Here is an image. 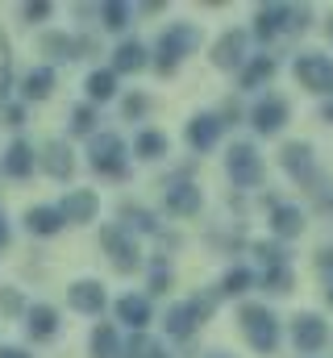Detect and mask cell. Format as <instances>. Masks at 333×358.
<instances>
[{
	"instance_id": "cell-26",
	"label": "cell",
	"mask_w": 333,
	"mask_h": 358,
	"mask_svg": "<svg viewBox=\"0 0 333 358\" xmlns=\"http://www.w3.org/2000/svg\"><path fill=\"white\" fill-rule=\"evenodd\" d=\"M121 355V342H117V329L104 321L92 329V358H117Z\"/></svg>"
},
{
	"instance_id": "cell-38",
	"label": "cell",
	"mask_w": 333,
	"mask_h": 358,
	"mask_svg": "<svg viewBox=\"0 0 333 358\" xmlns=\"http://www.w3.org/2000/svg\"><path fill=\"white\" fill-rule=\"evenodd\" d=\"M121 108H125V117H129V121H138V117L146 113V96H125V104H121Z\"/></svg>"
},
{
	"instance_id": "cell-11",
	"label": "cell",
	"mask_w": 333,
	"mask_h": 358,
	"mask_svg": "<svg viewBox=\"0 0 333 358\" xmlns=\"http://www.w3.org/2000/svg\"><path fill=\"white\" fill-rule=\"evenodd\" d=\"M67 304H71L76 313L96 317V313L104 308V283H100V279H76V283L67 287Z\"/></svg>"
},
{
	"instance_id": "cell-9",
	"label": "cell",
	"mask_w": 333,
	"mask_h": 358,
	"mask_svg": "<svg viewBox=\"0 0 333 358\" xmlns=\"http://www.w3.org/2000/svg\"><path fill=\"white\" fill-rule=\"evenodd\" d=\"M96 213H100V196H96V192H87V187L67 192V196H63V204H59V217H63V221H76V225L96 221Z\"/></svg>"
},
{
	"instance_id": "cell-14",
	"label": "cell",
	"mask_w": 333,
	"mask_h": 358,
	"mask_svg": "<svg viewBox=\"0 0 333 358\" xmlns=\"http://www.w3.org/2000/svg\"><path fill=\"white\" fill-rule=\"evenodd\" d=\"M25 329H29L34 342H50L59 334V313L50 304H29L25 308Z\"/></svg>"
},
{
	"instance_id": "cell-16",
	"label": "cell",
	"mask_w": 333,
	"mask_h": 358,
	"mask_svg": "<svg viewBox=\"0 0 333 358\" xmlns=\"http://www.w3.org/2000/svg\"><path fill=\"white\" fill-rule=\"evenodd\" d=\"M217 138H221V117L200 113V117L187 121V142H192V150H213Z\"/></svg>"
},
{
	"instance_id": "cell-31",
	"label": "cell",
	"mask_w": 333,
	"mask_h": 358,
	"mask_svg": "<svg viewBox=\"0 0 333 358\" xmlns=\"http://www.w3.org/2000/svg\"><path fill=\"white\" fill-rule=\"evenodd\" d=\"M271 76H275V59L258 55V59L246 67V76H242V88H258V84H262V80H271Z\"/></svg>"
},
{
	"instance_id": "cell-42",
	"label": "cell",
	"mask_w": 333,
	"mask_h": 358,
	"mask_svg": "<svg viewBox=\"0 0 333 358\" xmlns=\"http://www.w3.org/2000/svg\"><path fill=\"white\" fill-rule=\"evenodd\" d=\"M4 308H8V313H17V308H21V300H17L13 292H4Z\"/></svg>"
},
{
	"instance_id": "cell-5",
	"label": "cell",
	"mask_w": 333,
	"mask_h": 358,
	"mask_svg": "<svg viewBox=\"0 0 333 358\" xmlns=\"http://www.w3.org/2000/svg\"><path fill=\"white\" fill-rule=\"evenodd\" d=\"M100 246H104V255L113 259V267L117 271H134L142 259H138V242H134V234L129 229H121V225H104L100 229Z\"/></svg>"
},
{
	"instance_id": "cell-22",
	"label": "cell",
	"mask_w": 333,
	"mask_h": 358,
	"mask_svg": "<svg viewBox=\"0 0 333 358\" xmlns=\"http://www.w3.org/2000/svg\"><path fill=\"white\" fill-rule=\"evenodd\" d=\"M146 67V46L142 42H121L117 50H113V76L121 71V76H134V71H142Z\"/></svg>"
},
{
	"instance_id": "cell-8",
	"label": "cell",
	"mask_w": 333,
	"mask_h": 358,
	"mask_svg": "<svg viewBox=\"0 0 333 358\" xmlns=\"http://www.w3.org/2000/svg\"><path fill=\"white\" fill-rule=\"evenodd\" d=\"M163 204H166V213H175V217H196V213H200V204H204V196H200V187H196V183L179 179V183H166Z\"/></svg>"
},
{
	"instance_id": "cell-20",
	"label": "cell",
	"mask_w": 333,
	"mask_h": 358,
	"mask_svg": "<svg viewBox=\"0 0 333 358\" xmlns=\"http://www.w3.org/2000/svg\"><path fill=\"white\" fill-rule=\"evenodd\" d=\"M279 159H283V167L296 179H313V146L309 142H288Z\"/></svg>"
},
{
	"instance_id": "cell-36",
	"label": "cell",
	"mask_w": 333,
	"mask_h": 358,
	"mask_svg": "<svg viewBox=\"0 0 333 358\" xmlns=\"http://www.w3.org/2000/svg\"><path fill=\"white\" fill-rule=\"evenodd\" d=\"M254 255H258V263H262L267 271L288 263V259H283V250H279V246H267V242H262V246H254Z\"/></svg>"
},
{
	"instance_id": "cell-2",
	"label": "cell",
	"mask_w": 333,
	"mask_h": 358,
	"mask_svg": "<svg viewBox=\"0 0 333 358\" xmlns=\"http://www.w3.org/2000/svg\"><path fill=\"white\" fill-rule=\"evenodd\" d=\"M242 334H246V342L258 355H271V350L279 346V321H275V313L262 308V304H246V308H242Z\"/></svg>"
},
{
	"instance_id": "cell-30",
	"label": "cell",
	"mask_w": 333,
	"mask_h": 358,
	"mask_svg": "<svg viewBox=\"0 0 333 358\" xmlns=\"http://www.w3.org/2000/svg\"><path fill=\"white\" fill-rule=\"evenodd\" d=\"M83 88H87L92 100H113V92H117V76H113V71H92Z\"/></svg>"
},
{
	"instance_id": "cell-1",
	"label": "cell",
	"mask_w": 333,
	"mask_h": 358,
	"mask_svg": "<svg viewBox=\"0 0 333 358\" xmlns=\"http://www.w3.org/2000/svg\"><path fill=\"white\" fill-rule=\"evenodd\" d=\"M196 46H200V29H196V25H187V21L171 25L163 38H159V55H155V67H159L163 76H171V71L179 67V59H183V55H192Z\"/></svg>"
},
{
	"instance_id": "cell-48",
	"label": "cell",
	"mask_w": 333,
	"mask_h": 358,
	"mask_svg": "<svg viewBox=\"0 0 333 358\" xmlns=\"http://www.w3.org/2000/svg\"><path fill=\"white\" fill-rule=\"evenodd\" d=\"M330 304H333V287H330Z\"/></svg>"
},
{
	"instance_id": "cell-37",
	"label": "cell",
	"mask_w": 333,
	"mask_h": 358,
	"mask_svg": "<svg viewBox=\"0 0 333 358\" xmlns=\"http://www.w3.org/2000/svg\"><path fill=\"white\" fill-rule=\"evenodd\" d=\"M55 8L46 4V0H34V4H21V21H46Z\"/></svg>"
},
{
	"instance_id": "cell-41",
	"label": "cell",
	"mask_w": 333,
	"mask_h": 358,
	"mask_svg": "<svg viewBox=\"0 0 333 358\" xmlns=\"http://www.w3.org/2000/svg\"><path fill=\"white\" fill-rule=\"evenodd\" d=\"M0 358H34V355L21 350V346H0Z\"/></svg>"
},
{
	"instance_id": "cell-46",
	"label": "cell",
	"mask_w": 333,
	"mask_h": 358,
	"mask_svg": "<svg viewBox=\"0 0 333 358\" xmlns=\"http://www.w3.org/2000/svg\"><path fill=\"white\" fill-rule=\"evenodd\" d=\"M208 358H229V355H208Z\"/></svg>"
},
{
	"instance_id": "cell-13",
	"label": "cell",
	"mask_w": 333,
	"mask_h": 358,
	"mask_svg": "<svg viewBox=\"0 0 333 358\" xmlns=\"http://www.w3.org/2000/svg\"><path fill=\"white\" fill-rule=\"evenodd\" d=\"M34 167H38V159H34L29 142H21V138H17V142L4 150V159H0V171H4L8 179H29Z\"/></svg>"
},
{
	"instance_id": "cell-15",
	"label": "cell",
	"mask_w": 333,
	"mask_h": 358,
	"mask_svg": "<svg viewBox=\"0 0 333 358\" xmlns=\"http://www.w3.org/2000/svg\"><path fill=\"white\" fill-rule=\"evenodd\" d=\"M283 121H288V104L279 96H267V100L254 104V129L258 134H279Z\"/></svg>"
},
{
	"instance_id": "cell-27",
	"label": "cell",
	"mask_w": 333,
	"mask_h": 358,
	"mask_svg": "<svg viewBox=\"0 0 333 358\" xmlns=\"http://www.w3.org/2000/svg\"><path fill=\"white\" fill-rule=\"evenodd\" d=\"M121 229H142V234H155V229H159V221H155L146 208H138V204H121Z\"/></svg>"
},
{
	"instance_id": "cell-6",
	"label": "cell",
	"mask_w": 333,
	"mask_h": 358,
	"mask_svg": "<svg viewBox=\"0 0 333 358\" xmlns=\"http://www.w3.org/2000/svg\"><path fill=\"white\" fill-rule=\"evenodd\" d=\"M225 167H229V179H234L238 187H254V183L262 179V163H258V155H254L250 142H238V146L229 150Z\"/></svg>"
},
{
	"instance_id": "cell-25",
	"label": "cell",
	"mask_w": 333,
	"mask_h": 358,
	"mask_svg": "<svg viewBox=\"0 0 333 358\" xmlns=\"http://www.w3.org/2000/svg\"><path fill=\"white\" fill-rule=\"evenodd\" d=\"M38 46L50 59H80V38H67V34H42Z\"/></svg>"
},
{
	"instance_id": "cell-24",
	"label": "cell",
	"mask_w": 333,
	"mask_h": 358,
	"mask_svg": "<svg viewBox=\"0 0 333 358\" xmlns=\"http://www.w3.org/2000/svg\"><path fill=\"white\" fill-rule=\"evenodd\" d=\"M55 92V67H34L25 80H21V96L25 100H46Z\"/></svg>"
},
{
	"instance_id": "cell-39",
	"label": "cell",
	"mask_w": 333,
	"mask_h": 358,
	"mask_svg": "<svg viewBox=\"0 0 333 358\" xmlns=\"http://www.w3.org/2000/svg\"><path fill=\"white\" fill-rule=\"evenodd\" d=\"M4 125H13V129L25 125V108L21 104H4Z\"/></svg>"
},
{
	"instance_id": "cell-34",
	"label": "cell",
	"mask_w": 333,
	"mask_h": 358,
	"mask_svg": "<svg viewBox=\"0 0 333 358\" xmlns=\"http://www.w3.org/2000/svg\"><path fill=\"white\" fill-rule=\"evenodd\" d=\"M96 129V113H92V104H80L76 113H71V134H92Z\"/></svg>"
},
{
	"instance_id": "cell-12",
	"label": "cell",
	"mask_w": 333,
	"mask_h": 358,
	"mask_svg": "<svg viewBox=\"0 0 333 358\" xmlns=\"http://www.w3.org/2000/svg\"><path fill=\"white\" fill-rule=\"evenodd\" d=\"M242 59H246V34H242V29L221 34V42L213 46V63H217L221 71H234V67H242Z\"/></svg>"
},
{
	"instance_id": "cell-29",
	"label": "cell",
	"mask_w": 333,
	"mask_h": 358,
	"mask_svg": "<svg viewBox=\"0 0 333 358\" xmlns=\"http://www.w3.org/2000/svg\"><path fill=\"white\" fill-rule=\"evenodd\" d=\"M129 17H134V8H129V4H121V0L100 4V21H104V29H125V25H129Z\"/></svg>"
},
{
	"instance_id": "cell-44",
	"label": "cell",
	"mask_w": 333,
	"mask_h": 358,
	"mask_svg": "<svg viewBox=\"0 0 333 358\" xmlns=\"http://www.w3.org/2000/svg\"><path fill=\"white\" fill-rule=\"evenodd\" d=\"M4 242H8V225H4V217H0V250H4Z\"/></svg>"
},
{
	"instance_id": "cell-21",
	"label": "cell",
	"mask_w": 333,
	"mask_h": 358,
	"mask_svg": "<svg viewBox=\"0 0 333 358\" xmlns=\"http://www.w3.org/2000/svg\"><path fill=\"white\" fill-rule=\"evenodd\" d=\"M283 25H292V4H262L258 8V38H275Z\"/></svg>"
},
{
	"instance_id": "cell-7",
	"label": "cell",
	"mask_w": 333,
	"mask_h": 358,
	"mask_svg": "<svg viewBox=\"0 0 333 358\" xmlns=\"http://www.w3.org/2000/svg\"><path fill=\"white\" fill-rule=\"evenodd\" d=\"M296 80L309 92H333V63L325 55H300L296 59Z\"/></svg>"
},
{
	"instance_id": "cell-17",
	"label": "cell",
	"mask_w": 333,
	"mask_h": 358,
	"mask_svg": "<svg viewBox=\"0 0 333 358\" xmlns=\"http://www.w3.org/2000/svg\"><path fill=\"white\" fill-rule=\"evenodd\" d=\"M63 225H67V221L59 217V208H55V204H34V208L25 213V229H29V234H38V238H55Z\"/></svg>"
},
{
	"instance_id": "cell-4",
	"label": "cell",
	"mask_w": 333,
	"mask_h": 358,
	"mask_svg": "<svg viewBox=\"0 0 333 358\" xmlns=\"http://www.w3.org/2000/svg\"><path fill=\"white\" fill-rule=\"evenodd\" d=\"M213 313V296H192V300H183V304H175L171 313H166V334L171 338H192L196 334V325L204 321Z\"/></svg>"
},
{
	"instance_id": "cell-45",
	"label": "cell",
	"mask_w": 333,
	"mask_h": 358,
	"mask_svg": "<svg viewBox=\"0 0 333 358\" xmlns=\"http://www.w3.org/2000/svg\"><path fill=\"white\" fill-rule=\"evenodd\" d=\"M321 117H325V121H333V100L325 104V113H321Z\"/></svg>"
},
{
	"instance_id": "cell-18",
	"label": "cell",
	"mask_w": 333,
	"mask_h": 358,
	"mask_svg": "<svg viewBox=\"0 0 333 358\" xmlns=\"http://www.w3.org/2000/svg\"><path fill=\"white\" fill-rule=\"evenodd\" d=\"M42 167H46V176L50 179H71V171H76L71 146H67V142H46V150H42Z\"/></svg>"
},
{
	"instance_id": "cell-19",
	"label": "cell",
	"mask_w": 333,
	"mask_h": 358,
	"mask_svg": "<svg viewBox=\"0 0 333 358\" xmlns=\"http://www.w3.org/2000/svg\"><path fill=\"white\" fill-rule=\"evenodd\" d=\"M117 321H125L134 334H142V329L150 325V304H146V296H121V300H117Z\"/></svg>"
},
{
	"instance_id": "cell-3",
	"label": "cell",
	"mask_w": 333,
	"mask_h": 358,
	"mask_svg": "<svg viewBox=\"0 0 333 358\" xmlns=\"http://www.w3.org/2000/svg\"><path fill=\"white\" fill-rule=\"evenodd\" d=\"M87 163L100 171V176H113V179H125V142L117 134H96L92 146H87Z\"/></svg>"
},
{
	"instance_id": "cell-49",
	"label": "cell",
	"mask_w": 333,
	"mask_h": 358,
	"mask_svg": "<svg viewBox=\"0 0 333 358\" xmlns=\"http://www.w3.org/2000/svg\"><path fill=\"white\" fill-rule=\"evenodd\" d=\"M330 204H333V200H330Z\"/></svg>"
},
{
	"instance_id": "cell-32",
	"label": "cell",
	"mask_w": 333,
	"mask_h": 358,
	"mask_svg": "<svg viewBox=\"0 0 333 358\" xmlns=\"http://www.w3.org/2000/svg\"><path fill=\"white\" fill-rule=\"evenodd\" d=\"M155 355H159V346H155L146 334H134V338L121 346V355H117V358H155Z\"/></svg>"
},
{
	"instance_id": "cell-10",
	"label": "cell",
	"mask_w": 333,
	"mask_h": 358,
	"mask_svg": "<svg viewBox=\"0 0 333 358\" xmlns=\"http://www.w3.org/2000/svg\"><path fill=\"white\" fill-rule=\"evenodd\" d=\"M292 338H296V350L313 355V350H321V346L330 342V329H325V321H321L317 313H304V317H296Z\"/></svg>"
},
{
	"instance_id": "cell-28",
	"label": "cell",
	"mask_w": 333,
	"mask_h": 358,
	"mask_svg": "<svg viewBox=\"0 0 333 358\" xmlns=\"http://www.w3.org/2000/svg\"><path fill=\"white\" fill-rule=\"evenodd\" d=\"M134 150H138L142 159H163L166 155V134H159V129H142L138 142H134Z\"/></svg>"
},
{
	"instance_id": "cell-23",
	"label": "cell",
	"mask_w": 333,
	"mask_h": 358,
	"mask_svg": "<svg viewBox=\"0 0 333 358\" xmlns=\"http://www.w3.org/2000/svg\"><path fill=\"white\" fill-rule=\"evenodd\" d=\"M271 229H275L279 238H296V234L304 229V213H300L296 204H275V213H271Z\"/></svg>"
},
{
	"instance_id": "cell-43",
	"label": "cell",
	"mask_w": 333,
	"mask_h": 358,
	"mask_svg": "<svg viewBox=\"0 0 333 358\" xmlns=\"http://www.w3.org/2000/svg\"><path fill=\"white\" fill-rule=\"evenodd\" d=\"M317 263H321V267L330 271V267H333V250H321V259H317Z\"/></svg>"
},
{
	"instance_id": "cell-35",
	"label": "cell",
	"mask_w": 333,
	"mask_h": 358,
	"mask_svg": "<svg viewBox=\"0 0 333 358\" xmlns=\"http://www.w3.org/2000/svg\"><path fill=\"white\" fill-rule=\"evenodd\" d=\"M250 287V271L234 267L229 275H225V283H221V292H229V296H238V292H246Z\"/></svg>"
},
{
	"instance_id": "cell-33",
	"label": "cell",
	"mask_w": 333,
	"mask_h": 358,
	"mask_svg": "<svg viewBox=\"0 0 333 358\" xmlns=\"http://www.w3.org/2000/svg\"><path fill=\"white\" fill-rule=\"evenodd\" d=\"M262 283L271 287V292H292V267L283 263V267H271L262 275Z\"/></svg>"
},
{
	"instance_id": "cell-40",
	"label": "cell",
	"mask_w": 333,
	"mask_h": 358,
	"mask_svg": "<svg viewBox=\"0 0 333 358\" xmlns=\"http://www.w3.org/2000/svg\"><path fill=\"white\" fill-rule=\"evenodd\" d=\"M150 287H155V292H166V287H171V271H155V275H150Z\"/></svg>"
},
{
	"instance_id": "cell-47",
	"label": "cell",
	"mask_w": 333,
	"mask_h": 358,
	"mask_svg": "<svg viewBox=\"0 0 333 358\" xmlns=\"http://www.w3.org/2000/svg\"><path fill=\"white\" fill-rule=\"evenodd\" d=\"M330 38H333V21H330Z\"/></svg>"
}]
</instances>
